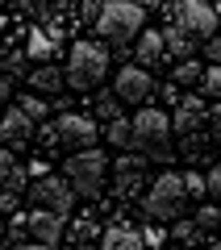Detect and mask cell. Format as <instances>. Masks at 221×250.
Listing matches in <instances>:
<instances>
[{
	"label": "cell",
	"instance_id": "f546056e",
	"mask_svg": "<svg viewBox=\"0 0 221 250\" xmlns=\"http://www.w3.org/2000/svg\"><path fill=\"white\" fill-rule=\"evenodd\" d=\"M100 117H105V121H113V117H117V100H113V96L100 100Z\"/></svg>",
	"mask_w": 221,
	"mask_h": 250
},
{
	"label": "cell",
	"instance_id": "603a6c76",
	"mask_svg": "<svg viewBox=\"0 0 221 250\" xmlns=\"http://www.w3.org/2000/svg\"><path fill=\"white\" fill-rule=\"evenodd\" d=\"M50 50H54V42L42 34V29H34V34H29V59H46Z\"/></svg>",
	"mask_w": 221,
	"mask_h": 250
},
{
	"label": "cell",
	"instance_id": "5bb4252c",
	"mask_svg": "<svg viewBox=\"0 0 221 250\" xmlns=\"http://www.w3.org/2000/svg\"><path fill=\"white\" fill-rule=\"evenodd\" d=\"M163 50H167L171 59H192V50H196V38L188 34L184 25H167V29H163Z\"/></svg>",
	"mask_w": 221,
	"mask_h": 250
},
{
	"label": "cell",
	"instance_id": "f1b7e54d",
	"mask_svg": "<svg viewBox=\"0 0 221 250\" xmlns=\"http://www.w3.org/2000/svg\"><path fill=\"white\" fill-rule=\"evenodd\" d=\"M13 205H17V188H0V208L13 213Z\"/></svg>",
	"mask_w": 221,
	"mask_h": 250
},
{
	"label": "cell",
	"instance_id": "74e56055",
	"mask_svg": "<svg viewBox=\"0 0 221 250\" xmlns=\"http://www.w3.org/2000/svg\"><path fill=\"white\" fill-rule=\"evenodd\" d=\"M4 25H9V21H4V17H0V34H4Z\"/></svg>",
	"mask_w": 221,
	"mask_h": 250
},
{
	"label": "cell",
	"instance_id": "2e32d148",
	"mask_svg": "<svg viewBox=\"0 0 221 250\" xmlns=\"http://www.w3.org/2000/svg\"><path fill=\"white\" fill-rule=\"evenodd\" d=\"M133 42H138L133 50H138V59H142V67H146V71H151L155 62H163V59H167V50H163V34H155V29L138 34Z\"/></svg>",
	"mask_w": 221,
	"mask_h": 250
},
{
	"label": "cell",
	"instance_id": "9c48e42d",
	"mask_svg": "<svg viewBox=\"0 0 221 250\" xmlns=\"http://www.w3.org/2000/svg\"><path fill=\"white\" fill-rule=\"evenodd\" d=\"M113 92H117V100H125V104H146V96L155 92V80H151L146 67H121Z\"/></svg>",
	"mask_w": 221,
	"mask_h": 250
},
{
	"label": "cell",
	"instance_id": "1f68e13d",
	"mask_svg": "<svg viewBox=\"0 0 221 250\" xmlns=\"http://www.w3.org/2000/svg\"><path fill=\"white\" fill-rule=\"evenodd\" d=\"M146 159H117V171H142Z\"/></svg>",
	"mask_w": 221,
	"mask_h": 250
},
{
	"label": "cell",
	"instance_id": "4316f807",
	"mask_svg": "<svg viewBox=\"0 0 221 250\" xmlns=\"http://www.w3.org/2000/svg\"><path fill=\"white\" fill-rule=\"evenodd\" d=\"M204 179H209V196L221 200V163H213V171H209Z\"/></svg>",
	"mask_w": 221,
	"mask_h": 250
},
{
	"label": "cell",
	"instance_id": "f35d334b",
	"mask_svg": "<svg viewBox=\"0 0 221 250\" xmlns=\"http://www.w3.org/2000/svg\"><path fill=\"white\" fill-rule=\"evenodd\" d=\"M213 250H221V238H217V242H213Z\"/></svg>",
	"mask_w": 221,
	"mask_h": 250
},
{
	"label": "cell",
	"instance_id": "cb8c5ba5",
	"mask_svg": "<svg viewBox=\"0 0 221 250\" xmlns=\"http://www.w3.org/2000/svg\"><path fill=\"white\" fill-rule=\"evenodd\" d=\"M204 92H213V96L221 100V67H204Z\"/></svg>",
	"mask_w": 221,
	"mask_h": 250
},
{
	"label": "cell",
	"instance_id": "ffe728a7",
	"mask_svg": "<svg viewBox=\"0 0 221 250\" xmlns=\"http://www.w3.org/2000/svg\"><path fill=\"white\" fill-rule=\"evenodd\" d=\"M142 192V171H117V196L133 200Z\"/></svg>",
	"mask_w": 221,
	"mask_h": 250
},
{
	"label": "cell",
	"instance_id": "277c9868",
	"mask_svg": "<svg viewBox=\"0 0 221 250\" xmlns=\"http://www.w3.org/2000/svg\"><path fill=\"white\" fill-rule=\"evenodd\" d=\"M167 142H171V117L163 113V108H146L142 104V113L130 121V146L151 150V154H163Z\"/></svg>",
	"mask_w": 221,
	"mask_h": 250
},
{
	"label": "cell",
	"instance_id": "8fae6325",
	"mask_svg": "<svg viewBox=\"0 0 221 250\" xmlns=\"http://www.w3.org/2000/svg\"><path fill=\"white\" fill-rule=\"evenodd\" d=\"M200 125H209V113H204V100L200 96H184L176 104V117H171V129L179 134H196Z\"/></svg>",
	"mask_w": 221,
	"mask_h": 250
},
{
	"label": "cell",
	"instance_id": "d6986e66",
	"mask_svg": "<svg viewBox=\"0 0 221 250\" xmlns=\"http://www.w3.org/2000/svg\"><path fill=\"white\" fill-rule=\"evenodd\" d=\"M17 108L29 117V121H38V125L46 121V96H38V92H25V96L17 100Z\"/></svg>",
	"mask_w": 221,
	"mask_h": 250
},
{
	"label": "cell",
	"instance_id": "4fadbf2b",
	"mask_svg": "<svg viewBox=\"0 0 221 250\" xmlns=\"http://www.w3.org/2000/svg\"><path fill=\"white\" fill-rule=\"evenodd\" d=\"M29 88H34L38 96H54V92L67 88V75H63L59 67H50V62H42V67L29 71Z\"/></svg>",
	"mask_w": 221,
	"mask_h": 250
},
{
	"label": "cell",
	"instance_id": "9a60e30c",
	"mask_svg": "<svg viewBox=\"0 0 221 250\" xmlns=\"http://www.w3.org/2000/svg\"><path fill=\"white\" fill-rule=\"evenodd\" d=\"M100 250H142V233L130 225H109L100 238Z\"/></svg>",
	"mask_w": 221,
	"mask_h": 250
},
{
	"label": "cell",
	"instance_id": "e0dca14e",
	"mask_svg": "<svg viewBox=\"0 0 221 250\" xmlns=\"http://www.w3.org/2000/svg\"><path fill=\"white\" fill-rule=\"evenodd\" d=\"M171 80H176V88L179 83H200L204 80V62L200 59H179L176 71H171Z\"/></svg>",
	"mask_w": 221,
	"mask_h": 250
},
{
	"label": "cell",
	"instance_id": "30bf717a",
	"mask_svg": "<svg viewBox=\"0 0 221 250\" xmlns=\"http://www.w3.org/2000/svg\"><path fill=\"white\" fill-rule=\"evenodd\" d=\"M25 225H29V238L46 242V246H59V238L67 233V217L50 213V208H34V213L25 217Z\"/></svg>",
	"mask_w": 221,
	"mask_h": 250
},
{
	"label": "cell",
	"instance_id": "836d02e7",
	"mask_svg": "<svg viewBox=\"0 0 221 250\" xmlns=\"http://www.w3.org/2000/svg\"><path fill=\"white\" fill-rule=\"evenodd\" d=\"M209 125H213V129H217V134H221V104H217V108H213V113H209Z\"/></svg>",
	"mask_w": 221,
	"mask_h": 250
},
{
	"label": "cell",
	"instance_id": "8d00e7d4",
	"mask_svg": "<svg viewBox=\"0 0 221 250\" xmlns=\"http://www.w3.org/2000/svg\"><path fill=\"white\" fill-rule=\"evenodd\" d=\"M4 96H9V83H4V80H0V100H4Z\"/></svg>",
	"mask_w": 221,
	"mask_h": 250
},
{
	"label": "cell",
	"instance_id": "d590c367",
	"mask_svg": "<svg viewBox=\"0 0 221 250\" xmlns=\"http://www.w3.org/2000/svg\"><path fill=\"white\" fill-rule=\"evenodd\" d=\"M138 4H142V9H159L163 0H138Z\"/></svg>",
	"mask_w": 221,
	"mask_h": 250
},
{
	"label": "cell",
	"instance_id": "ba28073f",
	"mask_svg": "<svg viewBox=\"0 0 221 250\" xmlns=\"http://www.w3.org/2000/svg\"><path fill=\"white\" fill-rule=\"evenodd\" d=\"M171 13H176V25H184L196 42L217 34V13H213V4H204V0H179Z\"/></svg>",
	"mask_w": 221,
	"mask_h": 250
},
{
	"label": "cell",
	"instance_id": "44dd1931",
	"mask_svg": "<svg viewBox=\"0 0 221 250\" xmlns=\"http://www.w3.org/2000/svg\"><path fill=\"white\" fill-rule=\"evenodd\" d=\"M184 192H188V200H204L209 196V179H204L200 171H188L184 175Z\"/></svg>",
	"mask_w": 221,
	"mask_h": 250
},
{
	"label": "cell",
	"instance_id": "7a4b0ae2",
	"mask_svg": "<svg viewBox=\"0 0 221 250\" xmlns=\"http://www.w3.org/2000/svg\"><path fill=\"white\" fill-rule=\"evenodd\" d=\"M109 71V46L105 42H75L71 46V59H67V88L75 92H88L105 80Z\"/></svg>",
	"mask_w": 221,
	"mask_h": 250
},
{
	"label": "cell",
	"instance_id": "e575fe53",
	"mask_svg": "<svg viewBox=\"0 0 221 250\" xmlns=\"http://www.w3.org/2000/svg\"><path fill=\"white\" fill-rule=\"evenodd\" d=\"M17 250H59V246H46V242H25V246H17Z\"/></svg>",
	"mask_w": 221,
	"mask_h": 250
},
{
	"label": "cell",
	"instance_id": "8992f818",
	"mask_svg": "<svg viewBox=\"0 0 221 250\" xmlns=\"http://www.w3.org/2000/svg\"><path fill=\"white\" fill-rule=\"evenodd\" d=\"M54 138H59L63 146H71V150H88V146H96L100 125L92 121V117H84V113H63L59 121H54Z\"/></svg>",
	"mask_w": 221,
	"mask_h": 250
},
{
	"label": "cell",
	"instance_id": "ab89813d",
	"mask_svg": "<svg viewBox=\"0 0 221 250\" xmlns=\"http://www.w3.org/2000/svg\"><path fill=\"white\" fill-rule=\"evenodd\" d=\"M0 250H9V246H0Z\"/></svg>",
	"mask_w": 221,
	"mask_h": 250
},
{
	"label": "cell",
	"instance_id": "7402d4cb",
	"mask_svg": "<svg viewBox=\"0 0 221 250\" xmlns=\"http://www.w3.org/2000/svg\"><path fill=\"white\" fill-rule=\"evenodd\" d=\"M105 138L113 146H130V121H125V117H113V121L105 125Z\"/></svg>",
	"mask_w": 221,
	"mask_h": 250
},
{
	"label": "cell",
	"instance_id": "83f0119b",
	"mask_svg": "<svg viewBox=\"0 0 221 250\" xmlns=\"http://www.w3.org/2000/svg\"><path fill=\"white\" fill-rule=\"evenodd\" d=\"M196 225H221V213H217V208H209V205H204L200 213H196Z\"/></svg>",
	"mask_w": 221,
	"mask_h": 250
},
{
	"label": "cell",
	"instance_id": "d4e9b609",
	"mask_svg": "<svg viewBox=\"0 0 221 250\" xmlns=\"http://www.w3.org/2000/svg\"><path fill=\"white\" fill-rule=\"evenodd\" d=\"M92 229H96V221H92V217H80V221H71V238H75V242H84Z\"/></svg>",
	"mask_w": 221,
	"mask_h": 250
},
{
	"label": "cell",
	"instance_id": "3957f363",
	"mask_svg": "<svg viewBox=\"0 0 221 250\" xmlns=\"http://www.w3.org/2000/svg\"><path fill=\"white\" fill-rule=\"evenodd\" d=\"M188 192H184V175L179 171H163L151 188H146V196H142V213L155 217V221H176L179 208H184Z\"/></svg>",
	"mask_w": 221,
	"mask_h": 250
},
{
	"label": "cell",
	"instance_id": "52a82bcc",
	"mask_svg": "<svg viewBox=\"0 0 221 250\" xmlns=\"http://www.w3.org/2000/svg\"><path fill=\"white\" fill-rule=\"evenodd\" d=\"M34 205L38 208H50V213H59V217H67L71 213V205H75V188L67 184V179H59V175H42L34 184Z\"/></svg>",
	"mask_w": 221,
	"mask_h": 250
},
{
	"label": "cell",
	"instance_id": "6da1fadb",
	"mask_svg": "<svg viewBox=\"0 0 221 250\" xmlns=\"http://www.w3.org/2000/svg\"><path fill=\"white\" fill-rule=\"evenodd\" d=\"M92 25H96L100 42L125 46V42H133V38L142 34V25H146V9L133 4V0H105Z\"/></svg>",
	"mask_w": 221,
	"mask_h": 250
},
{
	"label": "cell",
	"instance_id": "7c38bea8",
	"mask_svg": "<svg viewBox=\"0 0 221 250\" xmlns=\"http://www.w3.org/2000/svg\"><path fill=\"white\" fill-rule=\"evenodd\" d=\"M34 125H38V121H29L21 108H9V113L0 117V138L17 146V142H25V138H34Z\"/></svg>",
	"mask_w": 221,
	"mask_h": 250
},
{
	"label": "cell",
	"instance_id": "484cf974",
	"mask_svg": "<svg viewBox=\"0 0 221 250\" xmlns=\"http://www.w3.org/2000/svg\"><path fill=\"white\" fill-rule=\"evenodd\" d=\"M204 59H213V67H221V34L204 38Z\"/></svg>",
	"mask_w": 221,
	"mask_h": 250
},
{
	"label": "cell",
	"instance_id": "5b68a950",
	"mask_svg": "<svg viewBox=\"0 0 221 250\" xmlns=\"http://www.w3.org/2000/svg\"><path fill=\"white\" fill-rule=\"evenodd\" d=\"M105 167L109 159L96 150V146H88V150H71L67 159V184L80 192V196H96L100 184H105Z\"/></svg>",
	"mask_w": 221,
	"mask_h": 250
},
{
	"label": "cell",
	"instance_id": "4dcf8cb0",
	"mask_svg": "<svg viewBox=\"0 0 221 250\" xmlns=\"http://www.w3.org/2000/svg\"><path fill=\"white\" fill-rule=\"evenodd\" d=\"M171 233L188 242V238H196V225H192V221H179V225H176V229H171Z\"/></svg>",
	"mask_w": 221,
	"mask_h": 250
},
{
	"label": "cell",
	"instance_id": "ac0fdd59",
	"mask_svg": "<svg viewBox=\"0 0 221 250\" xmlns=\"http://www.w3.org/2000/svg\"><path fill=\"white\" fill-rule=\"evenodd\" d=\"M0 184H4V188H17V192H21V184H25V171L17 167V159H13L9 150H0Z\"/></svg>",
	"mask_w": 221,
	"mask_h": 250
},
{
	"label": "cell",
	"instance_id": "d6a6232c",
	"mask_svg": "<svg viewBox=\"0 0 221 250\" xmlns=\"http://www.w3.org/2000/svg\"><path fill=\"white\" fill-rule=\"evenodd\" d=\"M159 242H163L159 229H146V233H142V246H159Z\"/></svg>",
	"mask_w": 221,
	"mask_h": 250
}]
</instances>
